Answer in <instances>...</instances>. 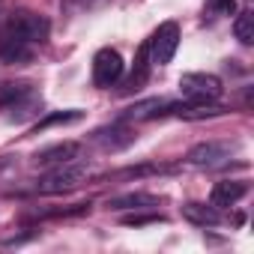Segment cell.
I'll return each mask as SVG.
<instances>
[{"label":"cell","instance_id":"cell-1","mask_svg":"<svg viewBox=\"0 0 254 254\" xmlns=\"http://www.w3.org/2000/svg\"><path fill=\"white\" fill-rule=\"evenodd\" d=\"M90 177H93V165L72 159V162H63V165H57L54 171H48V174L36 183V189H39L42 194H66V191L81 189Z\"/></svg>","mask_w":254,"mask_h":254},{"label":"cell","instance_id":"cell-2","mask_svg":"<svg viewBox=\"0 0 254 254\" xmlns=\"http://www.w3.org/2000/svg\"><path fill=\"white\" fill-rule=\"evenodd\" d=\"M3 36L21 39V42H27V45L36 48V45H45V42H48V36H51V21H48L45 15H39V12L21 9V12H12V15L6 18Z\"/></svg>","mask_w":254,"mask_h":254},{"label":"cell","instance_id":"cell-3","mask_svg":"<svg viewBox=\"0 0 254 254\" xmlns=\"http://www.w3.org/2000/svg\"><path fill=\"white\" fill-rule=\"evenodd\" d=\"M180 48V24L177 21H165L156 27V33L147 39V51H150V63H159V66H168L174 60Z\"/></svg>","mask_w":254,"mask_h":254},{"label":"cell","instance_id":"cell-4","mask_svg":"<svg viewBox=\"0 0 254 254\" xmlns=\"http://www.w3.org/2000/svg\"><path fill=\"white\" fill-rule=\"evenodd\" d=\"M180 90L194 102H218L224 93V84H221V78L206 75V72H186L180 78Z\"/></svg>","mask_w":254,"mask_h":254},{"label":"cell","instance_id":"cell-5","mask_svg":"<svg viewBox=\"0 0 254 254\" xmlns=\"http://www.w3.org/2000/svg\"><path fill=\"white\" fill-rule=\"evenodd\" d=\"M233 150H236V144H230V141H203L186 153V162L191 168H221V165H227Z\"/></svg>","mask_w":254,"mask_h":254},{"label":"cell","instance_id":"cell-6","mask_svg":"<svg viewBox=\"0 0 254 254\" xmlns=\"http://www.w3.org/2000/svg\"><path fill=\"white\" fill-rule=\"evenodd\" d=\"M123 78V57L117 48H102L93 57V84L108 90Z\"/></svg>","mask_w":254,"mask_h":254},{"label":"cell","instance_id":"cell-7","mask_svg":"<svg viewBox=\"0 0 254 254\" xmlns=\"http://www.w3.org/2000/svg\"><path fill=\"white\" fill-rule=\"evenodd\" d=\"M135 129H129V126H123V123H114V126H105V129H99L93 135V141L108 150V153H117V150H126V147H132L135 144Z\"/></svg>","mask_w":254,"mask_h":254},{"label":"cell","instance_id":"cell-8","mask_svg":"<svg viewBox=\"0 0 254 254\" xmlns=\"http://www.w3.org/2000/svg\"><path fill=\"white\" fill-rule=\"evenodd\" d=\"M248 194V183L245 180H224V183H215L212 191H209V203L215 209L221 206H233L236 200H242Z\"/></svg>","mask_w":254,"mask_h":254},{"label":"cell","instance_id":"cell-9","mask_svg":"<svg viewBox=\"0 0 254 254\" xmlns=\"http://www.w3.org/2000/svg\"><path fill=\"white\" fill-rule=\"evenodd\" d=\"M162 200L156 197V194H147V191H126V194H117V197H111L108 200V209H114V212H123V209H156Z\"/></svg>","mask_w":254,"mask_h":254},{"label":"cell","instance_id":"cell-10","mask_svg":"<svg viewBox=\"0 0 254 254\" xmlns=\"http://www.w3.org/2000/svg\"><path fill=\"white\" fill-rule=\"evenodd\" d=\"M150 51H147V42L138 48V54H135V66H132V72H129V78H126V84H123V93H138V90H144V84L150 81Z\"/></svg>","mask_w":254,"mask_h":254},{"label":"cell","instance_id":"cell-11","mask_svg":"<svg viewBox=\"0 0 254 254\" xmlns=\"http://www.w3.org/2000/svg\"><path fill=\"white\" fill-rule=\"evenodd\" d=\"M174 105L177 102H171V99H147V102L132 105L129 111L123 114V120H156V117L174 114Z\"/></svg>","mask_w":254,"mask_h":254},{"label":"cell","instance_id":"cell-12","mask_svg":"<svg viewBox=\"0 0 254 254\" xmlns=\"http://www.w3.org/2000/svg\"><path fill=\"white\" fill-rule=\"evenodd\" d=\"M81 153V144L75 141H63V144H54V147H45L33 156V165H63V162H72L78 159Z\"/></svg>","mask_w":254,"mask_h":254},{"label":"cell","instance_id":"cell-13","mask_svg":"<svg viewBox=\"0 0 254 254\" xmlns=\"http://www.w3.org/2000/svg\"><path fill=\"white\" fill-rule=\"evenodd\" d=\"M174 114L183 117V120H209V117H221L227 114V108L215 105V102H177L174 105Z\"/></svg>","mask_w":254,"mask_h":254},{"label":"cell","instance_id":"cell-14","mask_svg":"<svg viewBox=\"0 0 254 254\" xmlns=\"http://www.w3.org/2000/svg\"><path fill=\"white\" fill-rule=\"evenodd\" d=\"M30 57H33V45H27L21 39H12V36L0 39V60L3 63L18 66V63H30Z\"/></svg>","mask_w":254,"mask_h":254},{"label":"cell","instance_id":"cell-15","mask_svg":"<svg viewBox=\"0 0 254 254\" xmlns=\"http://www.w3.org/2000/svg\"><path fill=\"white\" fill-rule=\"evenodd\" d=\"M39 111H42V99H39V93L33 90V93H27L24 99H18L15 105H9L3 114H6V120H12V123H24V120L36 117Z\"/></svg>","mask_w":254,"mask_h":254},{"label":"cell","instance_id":"cell-16","mask_svg":"<svg viewBox=\"0 0 254 254\" xmlns=\"http://www.w3.org/2000/svg\"><path fill=\"white\" fill-rule=\"evenodd\" d=\"M183 218L191 221V224H197V227H215L221 221V215H218V209L212 203L206 206V203H194V200L183 206Z\"/></svg>","mask_w":254,"mask_h":254},{"label":"cell","instance_id":"cell-17","mask_svg":"<svg viewBox=\"0 0 254 254\" xmlns=\"http://www.w3.org/2000/svg\"><path fill=\"white\" fill-rule=\"evenodd\" d=\"M27 93H33L30 81H3V84H0V111H6L9 105H15Z\"/></svg>","mask_w":254,"mask_h":254},{"label":"cell","instance_id":"cell-18","mask_svg":"<svg viewBox=\"0 0 254 254\" xmlns=\"http://www.w3.org/2000/svg\"><path fill=\"white\" fill-rule=\"evenodd\" d=\"M78 120H84V111H75V108H72V111H54V114L42 117V120L33 126V135L51 129V126H69V123H78Z\"/></svg>","mask_w":254,"mask_h":254},{"label":"cell","instance_id":"cell-19","mask_svg":"<svg viewBox=\"0 0 254 254\" xmlns=\"http://www.w3.org/2000/svg\"><path fill=\"white\" fill-rule=\"evenodd\" d=\"M233 33L242 45H254V12H239L236 21H233Z\"/></svg>","mask_w":254,"mask_h":254},{"label":"cell","instance_id":"cell-20","mask_svg":"<svg viewBox=\"0 0 254 254\" xmlns=\"http://www.w3.org/2000/svg\"><path fill=\"white\" fill-rule=\"evenodd\" d=\"M159 221H165V215L162 212H141V209H135L132 215H126L123 218V224H129V227H144V224H159Z\"/></svg>","mask_w":254,"mask_h":254},{"label":"cell","instance_id":"cell-21","mask_svg":"<svg viewBox=\"0 0 254 254\" xmlns=\"http://www.w3.org/2000/svg\"><path fill=\"white\" fill-rule=\"evenodd\" d=\"M209 9L218 15H233L236 12V0H209Z\"/></svg>","mask_w":254,"mask_h":254}]
</instances>
